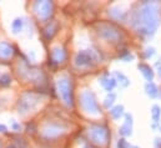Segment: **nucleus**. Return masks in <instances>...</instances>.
<instances>
[{
    "label": "nucleus",
    "instance_id": "1a4fd4ad",
    "mask_svg": "<svg viewBox=\"0 0 161 148\" xmlns=\"http://www.w3.org/2000/svg\"><path fill=\"white\" fill-rule=\"evenodd\" d=\"M66 132V128L58 123H47L42 127L41 135L45 138H56Z\"/></svg>",
    "mask_w": 161,
    "mask_h": 148
},
{
    "label": "nucleus",
    "instance_id": "7ed1b4c3",
    "mask_svg": "<svg viewBox=\"0 0 161 148\" xmlns=\"http://www.w3.org/2000/svg\"><path fill=\"white\" fill-rule=\"evenodd\" d=\"M80 103L82 110L90 114H99L100 113V107L96 101V97L92 92L85 90L80 93Z\"/></svg>",
    "mask_w": 161,
    "mask_h": 148
},
{
    "label": "nucleus",
    "instance_id": "5701e85b",
    "mask_svg": "<svg viewBox=\"0 0 161 148\" xmlns=\"http://www.w3.org/2000/svg\"><path fill=\"white\" fill-rule=\"evenodd\" d=\"M154 54H155V50H154L153 47H150V49H147V50H146V54H145V57H146V59H149V57H151V56H153Z\"/></svg>",
    "mask_w": 161,
    "mask_h": 148
},
{
    "label": "nucleus",
    "instance_id": "20e7f679",
    "mask_svg": "<svg viewBox=\"0 0 161 148\" xmlns=\"http://www.w3.org/2000/svg\"><path fill=\"white\" fill-rule=\"evenodd\" d=\"M40 102V97L35 93H30V92H26L23 95V97L20 98L19 101V106H18V110L19 113L21 114H25L28 112H30L31 110H34Z\"/></svg>",
    "mask_w": 161,
    "mask_h": 148
},
{
    "label": "nucleus",
    "instance_id": "f3484780",
    "mask_svg": "<svg viewBox=\"0 0 161 148\" xmlns=\"http://www.w3.org/2000/svg\"><path fill=\"white\" fill-rule=\"evenodd\" d=\"M110 112H111V116H113L115 119H119L121 116L124 114V106H121V105L115 106Z\"/></svg>",
    "mask_w": 161,
    "mask_h": 148
},
{
    "label": "nucleus",
    "instance_id": "412c9836",
    "mask_svg": "<svg viewBox=\"0 0 161 148\" xmlns=\"http://www.w3.org/2000/svg\"><path fill=\"white\" fill-rule=\"evenodd\" d=\"M11 83V78L8 74H0V85L1 86H8Z\"/></svg>",
    "mask_w": 161,
    "mask_h": 148
},
{
    "label": "nucleus",
    "instance_id": "f03ea898",
    "mask_svg": "<svg viewBox=\"0 0 161 148\" xmlns=\"http://www.w3.org/2000/svg\"><path fill=\"white\" fill-rule=\"evenodd\" d=\"M58 86V92L64 101L65 105L73 106V87H71V81L69 80L68 76H60L56 82Z\"/></svg>",
    "mask_w": 161,
    "mask_h": 148
},
{
    "label": "nucleus",
    "instance_id": "b1692460",
    "mask_svg": "<svg viewBox=\"0 0 161 148\" xmlns=\"http://www.w3.org/2000/svg\"><path fill=\"white\" fill-rule=\"evenodd\" d=\"M155 148H161V140L160 138H156V140H155Z\"/></svg>",
    "mask_w": 161,
    "mask_h": 148
},
{
    "label": "nucleus",
    "instance_id": "2eb2a0df",
    "mask_svg": "<svg viewBox=\"0 0 161 148\" xmlns=\"http://www.w3.org/2000/svg\"><path fill=\"white\" fill-rule=\"evenodd\" d=\"M145 91H146L147 96H150L151 98H155L159 95V88L156 87V85L154 82H147L145 86Z\"/></svg>",
    "mask_w": 161,
    "mask_h": 148
},
{
    "label": "nucleus",
    "instance_id": "6e6552de",
    "mask_svg": "<svg viewBox=\"0 0 161 148\" xmlns=\"http://www.w3.org/2000/svg\"><path fill=\"white\" fill-rule=\"evenodd\" d=\"M99 35L101 37H104L105 40H108V41H116V40H119L120 39V33H119V30L115 28V26H113V25H110V24H100L99 25Z\"/></svg>",
    "mask_w": 161,
    "mask_h": 148
},
{
    "label": "nucleus",
    "instance_id": "423d86ee",
    "mask_svg": "<svg viewBox=\"0 0 161 148\" xmlns=\"http://www.w3.org/2000/svg\"><path fill=\"white\" fill-rule=\"evenodd\" d=\"M33 9L40 20H47L53 14L54 4L51 1H36L34 3Z\"/></svg>",
    "mask_w": 161,
    "mask_h": 148
},
{
    "label": "nucleus",
    "instance_id": "4be33fe9",
    "mask_svg": "<svg viewBox=\"0 0 161 148\" xmlns=\"http://www.w3.org/2000/svg\"><path fill=\"white\" fill-rule=\"evenodd\" d=\"M118 148H129V143L124 138H120L118 142Z\"/></svg>",
    "mask_w": 161,
    "mask_h": 148
},
{
    "label": "nucleus",
    "instance_id": "a878e982",
    "mask_svg": "<svg viewBox=\"0 0 161 148\" xmlns=\"http://www.w3.org/2000/svg\"><path fill=\"white\" fill-rule=\"evenodd\" d=\"M8 148H15V146H13V145H11V146H9Z\"/></svg>",
    "mask_w": 161,
    "mask_h": 148
},
{
    "label": "nucleus",
    "instance_id": "aec40b11",
    "mask_svg": "<svg viewBox=\"0 0 161 148\" xmlns=\"http://www.w3.org/2000/svg\"><path fill=\"white\" fill-rule=\"evenodd\" d=\"M115 76L118 77V80H119V82H120L122 86H127L129 83H130V81H129V78L125 76V75L122 74V72H119V71H116L115 72Z\"/></svg>",
    "mask_w": 161,
    "mask_h": 148
},
{
    "label": "nucleus",
    "instance_id": "393cba45",
    "mask_svg": "<svg viewBox=\"0 0 161 148\" xmlns=\"http://www.w3.org/2000/svg\"><path fill=\"white\" fill-rule=\"evenodd\" d=\"M6 126H4V124H0V132H6Z\"/></svg>",
    "mask_w": 161,
    "mask_h": 148
},
{
    "label": "nucleus",
    "instance_id": "c85d7f7f",
    "mask_svg": "<svg viewBox=\"0 0 161 148\" xmlns=\"http://www.w3.org/2000/svg\"><path fill=\"white\" fill-rule=\"evenodd\" d=\"M160 131H161V127H160Z\"/></svg>",
    "mask_w": 161,
    "mask_h": 148
},
{
    "label": "nucleus",
    "instance_id": "9b49d317",
    "mask_svg": "<svg viewBox=\"0 0 161 148\" xmlns=\"http://www.w3.org/2000/svg\"><path fill=\"white\" fill-rule=\"evenodd\" d=\"M14 55V49L10 44L0 41V59L3 60H8Z\"/></svg>",
    "mask_w": 161,
    "mask_h": 148
},
{
    "label": "nucleus",
    "instance_id": "39448f33",
    "mask_svg": "<svg viewBox=\"0 0 161 148\" xmlns=\"http://www.w3.org/2000/svg\"><path fill=\"white\" fill-rule=\"evenodd\" d=\"M89 137H90V140L94 143L100 145V146H104L108 142V140H109V131L104 126L95 124V126H91L90 127V130H89Z\"/></svg>",
    "mask_w": 161,
    "mask_h": 148
},
{
    "label": "nucleus",
    "instance_id": "f8f14e48",
    "mask_svg": "<svg viewBox=\"0 0 161 148\" xmlns=\"http://www.w3.org/2000/svg\"><path fill=\"white\" fill-rule=\"evenodd\" d=\"M51 57H53V60L55 61V62H63L65 59H66V54H65V50L63 49V47H60V46H56V47H54L53 49V51H51Z\"/></svg>",
    "mask_w": 161,
    "mask_h": 148
},
{
    "label": "nucleus",
    "instance_id": "6ab92c4d",
    "mask_svg": "<svg viewBox=\"0 0 161 148\" xmlns=\"http://www.w3.org/2000/svg\"><path fill=\"white\" fill-rule=\"evenodd\" d=\"M115 100H116V96H115V93H109L108 95V97L105 98V107L106 108H110L113 105H114V102H115Z\"/></svg>",
    "mask_w": 161,
    "mask_h": 148
},
{
    "label": "nucleus",
    "instance_id": "ddd939ff",
    "mask_svg": "<svg viewBox=\"0 0 161 148\" xmlns=\"http://www.w3.org/2000/svg\"><path fill=\"white\" fill-rule=\"evenodd\" d=\"M139 70H140V72L144 75V77H145L149 82L154 78V71H153V69H151L149 65H146V64H140V65H139Z\"/></svg>",
    "mask_w": 161,
    "mask_h": 148
},
{
    "label": "nucleus",
    "instance_id": "cd10ccee",
    "mask_svg": "<svg viewBox=\"0 0 161 148\" xmlns=\"http://www.w3.org/2000/svg\"><path fill=\"white\" fill-rule=\"evenodd\" d=\"M0 148H1V145H0Z\"/></svg>",
    "mask_w": 161,
    "mask_h": 148
},
{
    "label": "nucleus",
    "instance_id": "9d476101",
    "mask_svg": "<svg viewBox=\"0 0 161 148\" xmlns=\"http://www.w3.org/2000/svg\"><path fill=\"white\" fill-rule=\"evenodd\" d=\"M120 135L126 137V136H130L131 132H132V116L131 114H125V123L120 127Z\"/></svg>",
    "mask_w": 161,
    "mask_h": 148
},
{
    "label": "nucleus",
    "instance_id": "0eeeda50",
    "mask_svg": "<svg viewBox=\"0 0 161 148\" xmlns=\"http://www.w3.org/2000/svg\"><path fill=\"white\" fill-rule=\"evenodd\" d=\"M97 60V56L92 50H84L80 51L76 57H75V65L79 67H85V66H91L95 61Z\"/></svg>",
    "mask_w": 161,
    "mask_h": 148
},
{
    "label": "nucleus",
    "instance_id": "dca6fc26",
    "mask_svg": "<svg viewBox=\"0 0 161 148\" xmlns=\"http://www.w3.org/2000/svg\"><path fill=\"white\" fill-rule=\"evenodd\" d=\"M23 19H15L14 21H13V24H11V29H13V31L15 33V34H18V33H20L21 30H23Z\"/></svg>",
    "mask_w": 161,
    "mask_h": 148
},
{
    "label": "nucleus",
    "instance_id": "a211bd4d",
    "mask_svg": "<svg viewBox=\"0 0 161 148\" xmlns=\"http://www.w3.org/2000/svg\"><path fill=\"white\" fill-rule=\"evenodd\" d=\"M160 116H161V108L160 107H159L158 105L153 106V108H151V117H153L154 122H159Z\"/></svg>",
    "mask_w": 161,
    "mask_h": 148
},
{
    "label": "nucleus",
    "instance_id": "f257e3e1",
    "mask_svg": "<svg viewBox=\"0 0 161 148\" xmlns=\"http://www.w3.org/2000/svg\"><path fill=\"white\" fill-rule=\"evenodd\" d=\"M136 23L139 25V31L146 35H153L159 26L158 18V5L155 3L144 4L137 14Z\"/></svg>",
    "mask_w": 161,
    "mask_h": 148
},
{
    "label": "nucleus",
    "instance_id": "4468645a",
    "mask_svg": "<svg viewBox=\"0 0 161 148\" xmlns=\"http://www.w3.org/2000/svg\"><path fill=\"white\" fill-rule=\"evenodd\" d=\"M100 82H101V85L104 86V88L106 90V91H113L114 88H115V86H116V81L114 80V78H111V77H109V76H105V77H103L101 80H100Z\"/></svg>",
    "mask_w": 161,
    "mask_h": 148
},
{
    "label": "nucleus",
    "instance_id": "bb28decb",
    "mask_svg": "<svg viewBox=\"0 0 161 148\" xmlns=\"http://www.w3.org/2000/svg\"><path fill=\"white\" fill-rule=\"evenodd\" d=\"M159 75H160V76H161V67H160V69H159Z\"/></svg>",
    "mask_w": 161,
    "mask_h": 148
}]
</instances>
